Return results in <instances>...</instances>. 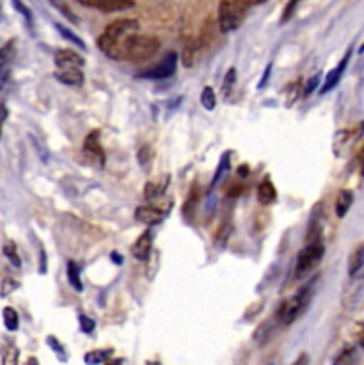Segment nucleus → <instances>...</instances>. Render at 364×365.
<instances>
[{
    "instance_id": "b1692460",
    "label": "nucleus",
    "mask_w": 364,
    "mask_h": 365,
    "mask_svg": "<svg viewBox=\"0 0 364 365\" xmlns=\"http://www.w3.org/2000/svg\"><path fill=\"white\" fill-rule=\"evenodd\" d=\"M56 29H57V31H59V34L63 36V38L66 39V41L71 43V45L79 46V48H86V43H84L82 39H80L79 36L75 34V32L70 31V29L64 27V25H61V24H56Z\"/></svg>"
},
{
    "instance_id": "39448f33",
    "label": "nucleus",
    "mask_w": 364,
    "mask_h": 365,
    "mask_svg": "<svg viewBox=\"0 0 364 365\" xmlns=\"http://www.w3.org/2000/svg\"><path fill=\"white\" fill-rule=\"evenodd\" d=\"M176 68H178V56L176 52H171L167 53L158 64L143 69L137 76H141V78H148V80H163L173 76L174 73H176Z\"/></svg>"
},
{
    "instance_id": "f8f14e48",
    "label": "nucleus",
    "mask_w": 364,
    "mask_h": 365,
    "mask_svg": "<svg viewBox=\"0 0 364 365\" xmlns=\"http://www.w3.org/2000/svg\"><path fill=\"white\" fill-rule=\"evenodd\" d=\"M151 247H153V232L148 229V231H144L143 235L139 236V240L133 243L132 255L136 259H139V261H146V259L149 257V254H151Z\"/></svg>"
},
{
    "instance_id": "dca6fc26",
    "label": "nucleus",
    "mask_w": 364,
    "mask_h": 365,
    "mask_svg": "<svg viewBox=\"0 0 364 365\" xmlns=\"http://www.w3.org/2000/svg\"><path fill=\"white\" fill-rule=\"evenodd\" d=\"M352 204H354V193L350 192V190H341L340 193H338V199H336V215L338 218H343L347 217V213L350 211Z\"/></svg>"
},
{
    "instance_id": "412c9836",
    "label": "nucleus",
    "mask_w": 364,
    "mask_h": 365,
    "mask_svg": "<svg viewBox=\"0 0 364 365\" xmlns=\"http://www.w3.org/2000/svg\"><path fill=\"white\" fill-rule=\"evenodd\" d=\"M49 2L52 4V6L56 7V9L59 11L64 18H68L71 24H79V16L73 13V9L70 7V4H68V0H49Z\"/></svg>"
},
{
    "instance_id": "2eb2a0df",
    "label": "nucleus",
    "mask_w": 364,
    "mask_h": 365,
    "mask_svg": "<svg viewBox=\"0 0 364 365\" xmlns=\"http://www.w3.org/2000/svg\"><path fill=\"white\" fill-rule=\"evenodd\" d=\"M54 76L57 82L64 83V86L79 87L84 83V73L80 69H59Z\"/></svg>"
},
{
    "instance_id": "37998d69",
    "label": "nucleus",
    "mask_w": 364,
    "mask_h": 365,
    "mask_svg": "<svg viewBox=\"0 0 364 365\" xmlns=\"http://www.w3.org/2000/svg\"><path fill=\"white\" fill-rule=\"evenodd\" d=\"M271 73H272V64H268L267 68H265V73H263V78H261L260 82V89H263L265 86H267L268 78H271Z\"/></svg>"
},
{
    "instance_id": "3c124183",
    "label": "nucleus",
    "mask_w": 364,
    "mask_h": 365,
    "mask_svg": "<svg viewBox=\"0 0 364 365\" xmlns=\"http://www.w3.org/2000/svg\"><path fill=\"white\" fill-rule=\"evenodd\" d=\"M361 176L364 178V153H363V156H361Z\"/></svg>"
},
{
    "instance_id": "1a4fd4ad",
    "label": "nucleus",
    "mask_w": 364,
    "mask_h": 365,
    "mask_svg": "<svg viewBox=\"0 0 364 365\" xmlns=\"http://www.w3.org/2000/svg\"><path fill=\"white\" fill-rule=\"evenodd\" d=\"M350 56H352V50H348V52L345 53L343 59L340 61V64H338L336 68L333 69V71L327 73V75H325V82H323L322 91H320V93H322V94L329 93V91H333L334 87H336L338 83H340L341 76H343L345 69H347V66H348V61H350Z\"/></svg>"
},
{
    "instance_id": "f3484780",
    "label": "nucleus",
    "mask_w": 364,
    "mask_h": 365,
    "mask_svg": "<svg viewBox=\"0 0 364 365\" xmlns=\"http://www.w3.org/2000/svg\"><path fill=\"white\" fill-rule=\"evenodd\" d=\"M364 268V243L358 245L348 259V275L355 277Z\"/></svg>"
},
{
    "instance_id": "6e6552de",
    "label": "nucleus",
    "mask_w": 364,
    "mask_h": 365,
    "mask_svg": "<svg viewBox=\"0 0 364 365\" xmlns=\"http://www.w3.org/2000/svg\"><path fill=\"white\" fill-rule=\"evenodd\" d=\"M84 153H86L87 156H89L91 160H94L96 163H100V165H103L105 163V153L103 149H101L100 145V131H91L89 135H87L86 142H84Z\"/></svg>"
},
{
    "instance_id": "4c0bfd02",
    "label": "nucleus",
    "mask_w": 364,
    "mask_h": 365,
    "mask_svg": "<svg viewBox=\"0 0 364 365\" xmlns=\"http://www.w3.org/2000/svg\"><path fill=\"white\" fill-rule=\"evenodd\" d=\"M18 286H20V284L16 282V280H13V279H6L2 282V289H0V297H7V294H11L13 293L14 289H18Z\"/></svg>"
},
{
    "instance_id": "de8ad7c7",
    "label": "nucleus",
    "mask_w": 364,
    "mask_h": 365,
    "mask_svg": "<svg viewBox=\"0 0 364 365\" xmlns=\"http://www.w3.org/2000/svg\"><path fill=\"white\" fill-rule=\"evenodd\" d=\"M105 365H123V359H114V360H108Z\"/></svg>"
},
{
    "instance_id": "49530a36",
    "label": "nucleus",
    "mask_w": 364,
    "mask_h": 365,
    "mask_svg": "<svg viewBox=\"0 0 364 365\" xmlns=\"http://www.w3.org/2000/svg\"><path fill=\"white\" fill-rule=\"evenodd\" d=\"M247 174H249V167H247V165L240 167V169H238V176L240 178H247Z\"/></svg>"
},
{
    "instance_id": "8fccbe9b",
    "label": "nucleus",
    "mask_w": 364,
    "mask_h": 365,
    "mask_svg": "<svg viewBox=\"0 0 364 365\" xmlns=\"http://www.w3.org/2000/svg\"><path fill=\"white\" fill-rule=\"evenodd\" d=\"M112 257L116 259V262H118V264H121V261H123V259H121V255L118 254V252H112Z\"/></svg>"
},
{
    "instance_id": "9d476101",
    "label": "nucleus",
    "mask_w": 364,
    "mask_h": 365,
    "mask_svg": "<svg viewBox=\"0 0 364 365\" xmlns=\"http://www.w3.org/2000/svg\"><path fill=\"white\" fill-rule=\"evenodd\" d=\"M82 57L68 48H61L56 52V64L59 69H80L84 66Z\"/></svg>"
},
{
    "instance_id": "09e8293b",
    "label": "nucleus",
    "mask_w": 364,
    "mask_h": 365,
    "mask_svg": "<svg viewBox=\"0 0 364 365\" xmlns=\"http://www.w3.org/2000/svg\"><path fill=\"white\" fill-rule=\"evenodd\" d=\"M359 344L364 348V324L361 327V331H359Z\"/></svg>"
},
{
    "instance_id": "c756f323",
    "label": "nucleus",
    "mask_w": 364,
    "mask_h": 365,
    "mask_svg": "<svg viewBox=\"0 0 364 365\" xmlns=\"http://www.w3.org/2000/svg\"><path fill=\"white\" fill-rule=\"evenodd\" d=\"M231 231H233L231 224H222V227L218 229L217 238H216L218 248H224L226 245H228V240H229V236H231Z\"/></svg>"
},
{
    "instance_id": "c85d7f7f",
    "label": "nucleus",
    "mask_w": 364,
    "mask_h": 365,
    "mask_svg": "<svg viewBox=\"0 0 364 365\" xmlns=\"http://www.w3.org/2000/svg\"><path fill=\"white\" fill-rule=\"evenodd\" d=\"M235 82H236V69L231 68L228 73H226L224 83H222V94H224V98H228L229 94H231Z\"/></svg>"
},
{
    "instance_id": "473e14b6",
    "label": "nucleus",
    "mask_w": 364,
    "mask_h": 365,
    "mask_svg": "<svg viewBox=\"0 0 364 365\" xmlns=\"http://www.w3.org/2000/svg\"><path fill=\"white\" fill-rule=\"evenodd\" d=\"M355 359V349L354 348H347L340 353V356L336 359L334 365H352Z\"/></svg>"
},
{
    "instance_id": "7ed1b4c3",
    "label": "nucleus",
    "mask_w": 364,
    "mask_h": 365,
    "mask_svg": "<svg viewBox=\"0 0 364 365\" xmlns=\"http://www.w3.org/2000/svg\"><path fill=\"white\" fill-rule=\"evenodd\" d=\"M311 294H313L311 282L305 284L304 287H300V289H298L288 302H285L281 309H279L278 312L279 323L285 324V327H290L293 321H297L298 317L305 312V309H308L309 304H311Z\"/></svg>"
},
{
    "instance_id": "4be33fe9",
    "label": "nucleus",
    "mask_w": 364,
    "mask_h": 365,
    "mask_svg": "<svg viewBox=\"0 0 364 365\" xmlns=\"http://www.w3.org/2000/svg\"><path fill=\"white\" fill-rule=\"evenodd\" d=\"M274 317H275V316H274ZM274 321H275V319L265 321V323L261 324L260 328H258L256 334H254V339H256L258 344H265V342H267L268 339L272 337V331H274Z\"/></svg>"
},
{
    "instance_id": "2f4dec72",
    "label": "nucleus",
    "mask_w": 364,
    "mask_h": 365,
    "mask_svg": "<svg viewBox=\"0 0 364 365\" xmlns=\"http://www.w3.org/2000/svg\"><path fill=\"white\" fill-rule=\"evenodd\" d=\"M11 4H13L14 9H16L18 13H20L21 16L25 18V21H27L29 25H32V20H34V16H32V11L29 9V7L25 6V4L21 2V0H11Z\"/></svg>"
},
{
    "instance_id": "0eeeda50",
    "label": "nucleus",
    "mask_w": 364,
    "mask_h": 365,
    "mask_svg": "<svg viewBox=\"0 0 364 365\" xmlns=\"http://www.w3.org/2000/svg\"><path fill=\"white\" fill-rule=\"evenodd\" d=\"M76 2L101 11V13H119V11H128L136 7L133 0H76Z\"/></svg>"
},
{
    "instance_id": "20e7f679",
    "label": "nucleus",
    "mask_w": 364,
    "mask_h": 365,
    "mask_svg": "<svg viewBox=\"0 0 364 365\" xmlns=\"http://www.w3.org/2000/svg\"><path fill=\"white\" fill-rule=\"evenodd\" d=\"M323 254H325V245H323L322 238L309 242L300 252H298L297 262H295V277H297V279L308 277L309 273L320 264Z\"/></svg>"
},
{
    "instance_id": "c9c22d12",
    "label": "nucleus",
    "mask_w": 364,
    "mask_h": 365,
    "mask_svg": "<svg viewBox=\"0 0 364 365\" xmlns=\"http://www.w3.org/2000/svg\"><path fill=\"white\" fill-rule=\"evenodd\" d=\"M300 2H302V0H290V2L286 4L285 13H283V16H281V24H286V21H288L290 18L293 16L295 11H297V6H298V4H300Z\"/></svg>"
},
{
    "instance_id": "a211bd4d",
    "label": "nucleus",
    "mask_w": 364,
    "mask_h": 365,
    "mask_svg": "<svg viewBox=\"0 0 364 365\" xmlns=\"http://www.w3.org/2000/svg\"><path fill=\"white\" fill-rule=\"evenodd\" d=\"M167 182H169V178H166L162 185H156V182H148L144 188L146 200H148V202H156V200L163 195V192H166Z\"/></svg>"
},
{
    "instance_id": "9b49d317",
    "label": "nucleus",
    "mask_w": 364,
    "mask_h": 365,
    "mask_svg": "<svg viewBox=\"0 0 364 365\" xmlns=\"http://www.w3.org/2000/svg\"><path fill=\"white\" fill-rule=\"evenodd\" d=\"M166 211L158 210L155 206H141L136 210V218L146 225H156L163 220Z\"/></svg>"
},
{
    "instance_id": "58836bf2",
    "label": "nucleus",
    "mask_w": 364,
    "mask_h": 365,
    "mask_svg": "<svg viewBox=\"0 0 364 365\" xmlns=\"http://www.w3.org/2000/svg\"><path fill=\"white\" fill-rule=\"evenodd\" d=\"M265 0H233V6L236 7V9L242 13V11L249 9V7L253 6H258V4H263Z\"/></svg>"
},
{
    "instance_id": "6ab92c4d",
    "label": "nucleus",
    "mask_w": 364,
    "mask_h": 365,
    "mask_svg": "<svg viewBox=\"0 0 364 365\" xmlns=\"http://www.w3.org/2000/svg\"><path fill=\"white\" fill-rule=\"evenodd\" d=\"M66 272H68V282L76 293H82L84 286H82V279H80V266L76 264L75 261H70L66 266Z\"/></svg>"
},
{
    "instance_id": "bb28decb",
    "label": "nucleus",
    "mask_w": 364,
    "mask_h": 365,
    "mask_svg": "<svg viewBox=\"0 0 364 365\" xmlns=\"http://www.w3.org/2000/svg\"><path fill=\"white\" fill-rule=\"evenodd\" d=\"M201 105L206 108V110H213V108H216L217 98H216V93H213V89L210 86H206L205 89H203Z\"/></svg>"
},
{
    "instance_id": "72a5a7b5",
    "label": "nucleus",
    "mask_w": 364,
    "mask_h": 365,
    "mask_svg": "<svg viewBox=\"0 0 364 365\" xmlns=\"http://www.w3.org/2000/svg\"><path fill=\"white\" fill-rule=\"evenodd\" d=\"M228 169H229V156L224 155V156H222L221 163H218V169H217V173H216V178H213V181H212V186H217L218 185V181H221L222 178H224V174L228 173Z\"/></svg>"
},
{
    "instance_id": "aec40b11",
    "label": "nucleus",
    "mask_w": 364,
    "mask_h": 365,
    "mask_svg": "<svg viewBox=\"0 0 364 365\" xmlns=\"http://www.w3.org/2000/svg\"><path fill=\"white\" fill-rule=\"evenodd\" d=\"M112 356V349H96V351H89L84 356V362L87 365H100L107 364Z\"/></svg>"
},
{
    "instance_id": "ddd939ff",
    "label": "nucleus",
    "mask_w": 364,
    "mask_h": 365,
    "mask_svg": "<svg viewBox=\"0 0 364 365\" xmlns=\"http://www.w3.org/2000/svg\"><path fill=\"white\" fill-rule=\"evenodd\" d=\"M14 41L6 43V45L0 48V80H7L11 73V66L14 61Z\"/></svg>"
},
{
    "instance_id": "a878e982",
    "label": "nucleus",
    "mask_w": 364,
    "mask_h": 365,
    "mask_svg": "<svg viewBox=\"0 0 364 365\" xmlns=\"http://www.w3.org/2000/svg\"><path fill=\"white\" fill-rule=\"evenodd\" d=\"M196 53H198V48H196L194 43L188 41L187 45H185L183 53H181V61H183V66H185V68H192V66H194Z\"/></svg>"
},
{
    "instance_id": "864d4df0",
    "label": "nucleus",
    "mask_w": 364,
    "mask_h": 365,
    "mask_svg": "<svg viewBox=\"0 0 364 365\" xmlns=\"http://www.w3.org/2000/svg\"><path fill=\"white\" fill-rule=\"evenodd\" d=\"M359 52H361V53H364V45L361 46V48H359Z\"/></svg>"
},
{
    "instance_id": "393cba45",
    "label": "nucleus",
    "mask_w": 364,
    "mask_h": 365,
    "mask_svg": "<svg viewBox=\"0 0 364 365\" xmlns=\"http://www.w3.org/2000/svg\"><path fill=\"white\" fill-rule=\"evenodd\" d=\"M2 252H4V255L9 259V262L14 266V268H20L21 259H20V255H18V252H16V245H14L13 242H6V243H4Z\"/></svg>"
},
{
    "instance_id": "423d86ee",
    "label": "nucleus",
    "mask_w": 364,
    "mask_h": 365,
    "mask_svg": "<svg viewBox=\"0 0 364 365\" xmlns=\"http://www.w3.org/2000/svg\"><path fill=\"white\" fill-rule=\"evenodd\" d=\"M218 25H221V31L231 32L235 29H238L240 25V11L233 6V2L229 0H222L218 4Z\"/></svg>"
},
{
    "instance_id": "a19ab883",
    "label": "nucleus",
    "mask_w": 364,
    "mask_h": 365,
    "mask_svg": "<svg viewBox=\"0 0 364 365\" xmlns=\"http://www.w3.org/2000/svg\"><path fill=\"white\" fill-rule=\"evenodd\" d=\"M320 78H322V75H315V76H313L311 80H309L308 86H305V89H304V94H305V96H309V94H311L313 91H315L316 87H318Z\"/></svg>"
},
{
    "instance_id": "f704fd0d",
    "label": "nucleus",
    "mask_w": 364,
    "mask_h": 365,
    "mask_svg": "<svg viewBox=\"0 0 364 365\" xmlns=\"http://www.w3.org/2000/svg\"><path fill=\"white\" fill-rule=\"evenodd\" d=\"M79 323H80V330H82L84 334H93L94 327H96V323H94L89 316H84V314L82 316H79Z\"/></svg>"
},
{
    "instance_id": "ea45409f",
    "label": "nucleus",
    "mask_w": 364,
    "mask_h": 365,
    "mask_svg": "<svg viewBox=\"0 0 364 365\" xmlns=\"http://www.w3.org/2000/svg\"><path fill=\"white\" fill-rule=\"evenodd\" d=\"M194 207H196V195L192 193L183 206V215L187 217V220H192V217H194Z\"/></svg>"
},
{
    "instance_id": "f03ea898",
    "label": "nucleus",
    "mask_w": 364,
    "mask_h": 365,
    "mask_svg": "<svg viewBox=\"0 0 364 365\" xmlns=\"http://www.w3.org/2000/svg\"><path fill=\"white\" fill-rule=\"evenodd\" d=\"M158 38L149 34H132L121 43V61L146 62L158 53Z\"/></svg>"
},
{
    "instance_id": "a18cd8bd",
    "label": "nucleus",
    "mask_w": 364,
    "mask_h": 365,
    "mask_svg": "<svg viewBox=\"0 0 364 365\" xmlns=\"http://www.w3.org/2000/svg\"><path fill=\"white\" fill-rule=\"evenodd\" d=\"M39 257H41V264H39V272L45 273V272H46V254H45V250L39 252Z\"/></svg>"
},
{
    "instance_id": "c03bdc74",
    "label": "nucleus",
    "mask_w": 364,
    "mask_h": 365,
    "mask_svg": "<svg viewBox=\"0 0 364 365\" xmlns=\"http://www.w3.org/2000/svg\"><path fill=\"white\" fill-rule=\"evenodd\" d=\"M291 365H309V356H308V353H302L300 356H298L297 360H295L293 364Z\"/></svg>"
},
{
    "instance_id": "79ce46f5",
    "label": "nucleus",
    "mask_w": 364,
    "mask_h": 365,
    "mask_svg": "<svg viewBox=\"0 0 364 365\" xmlns=\"http://www.w3.org/2000/svg\"><path fill=\"white\" fill-rule=\"evenodd\" d=\"M7 115H9V110H7L6 105H0V135H2V128L6 124Z\"/></svg>"
},
{
    "instance_id": "4468645a",
    "label": "nucleus",
    "mask_w": 364,
    "mask_h": 365,
    "mask_svg": "<svg viewBox=\"0 0 364 365\" xmlns=\"http://www.w3.org/2000/svg\"><path fill=\"white\" fill-rule=\"evenodd\" d=\"M258 200H260V204H263V206H268V204L275 202V199H278V190H275L274 182H272L271 178H263V181L258 185Z\"/></svg>"
},
{
    "instance_id": "7c9ffc66",
    "label": "nucleus",
    "mask_w": 364,
    "mask_h": 365,
    "mask_svg": "<svg viewBox=\"0 0 364 365\" xmlns=\"http://www.w3.org/2000/svg\"><path fill=\"white\" fill-rule=\"evenodd\" d=\"M18 359H20V351H18V348L16 346H9V348L4 351L2 365H18Z\"/></svg>"
},
{
    "instance_id": "603ef678",
    "label": "nucleus",
    "mask_w": 364,
    "mask_h": 365,
    "mask_svg": "<svg viewBox=\"0 0 364 365\" xmlns=\"http://www.w3.org/2000/svg\"><path fill=\"white\" fill-rule=\"evenodd\" d=\"M146 365H160L158 360H149V362H146Z\"/></svg>"
},
{
    "instance_id": "e433bc0d",
    "label": "nucleus",
    "mask_w": 364,
    "mask_h": 365,
    "mask_svg": "<svg viewBox=\"0 0 364 365\" xmlns=\"http://www.w3.org/2000/svg\"><path fill=\"white\" fill-rule=\"evenodd\" d=\"M139 163L143 167H148L149 165V162H151V158H153V151H151V148H149V145H143V148L139 149Z\"/></svg>"
},
{
    "instance_id": "cd10ccee",
    "label": "nucleus",
    "mask_w": 364,
    "mask_h": 365,
    "mask_svg": "<svg viewBox=\"0 0 364 365\" xmlns=\"http://www.w3.org/2000/svg\"><path fill=\"white\" fill-rule=\"evenodd\" d=\"M46 342H49V346H50V349H52L54 353H56L57 355V359L61 360V362H68V355H66V349H64V346L61 344L59 341H57L56 337H54V335H50L49 339H46Z\"/></svg>"
},
{
    "instance_id": "5701e85b",
    "label": "nucleus",
    "mask_w": 364,
    "mask_h": 365,
    "mask_svg": "<svg viewBox=\"0 0 364 365\" xmlns=\"http://www.w3.org/2000/svg\"><path fill=\"white\" fill-rule=\"evenodd\" d=\"M4 316V324L9 331H16L18 330V324H20V317H18V312L13 309V307H6L2 312Z\"/></svg>"
},
{
    "instance_id": "f257e3e1",
    "label": "nucleus",
    "mask_w": 364,
    "mask_h": 365,
    "mask_svg": "<svg viewBox=\"0 0 364 365\" xmlns=\"http://www.w3.org/2000/svg\"><path fill=\"white\" fill-rule=\"evenodd\" d=\"M141 29L139 21L136 18H119L107 25L103 34L98 38V46L107 57L116 61H121V43L128 36L136 34Z\"/></svg>"
}]
</instances>
